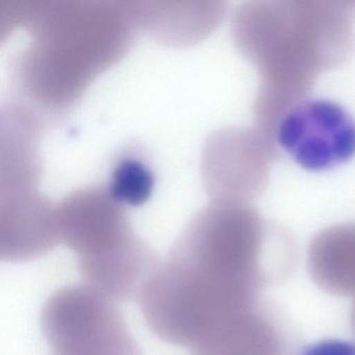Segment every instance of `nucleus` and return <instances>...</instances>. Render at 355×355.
<instances>
[{"label":"nucleus","mask_w":355,"mask_h":355,"mask_svg":"<svg viewBox=\"0 0 355 355\" xmlns=\"http://www.w3.org/2000/svg\"><path fill=\"white\" fill-rule=\"evenodd\" d=\"M234 17V43L261 76L255 115L268 132L352 53L355 3H251Z\"/></svg>","instance_id":"nucleus-1"},{"label":"nucleus","mask_w":355,"mask_h":355,"mask_svg":"<svg viewBox=\"0 0 355 355\" xmlns=\"http://www.w3.org/2000/svg\"><path fill=\"white\" fill-rule=\"evenodd\" d=\"M279 146L309 171L334 169L355 155V119L329 99L303 98L276 124Z\"/></svg>","instance_id":"nucleus-2"},{"label":"nucleus","mask_w":355,"mask_h":355,"mask_svg":"<svg viewBox=\"0 0 355 355\" xmlns=\"http://www.w3.org/2000/svg\"><path fill=\"white\" fill-rule=\"evenodd\" d=\"M273 136L265 130H228L207 142L205 184L213 196H257L274 159Z\"/></svg>","instance_id":"nucleus-3"},{"label":"nucleus","mask_w":355,"mask_h":355,"mask_svg":"<svg viewBox=\"0 0 355 355\" xmlns=\"http://www.w3.org/2000/svg\"><path fill=\"white\" fill-rule=\"evenodd\" d=\"M153 184V174L144 162L124 157L116 164L107 191L116 203L139 205L148 199Z\"/></svg>","instance_id":"nucleus-4"},{"label":"nucleus","mask_w":355,"mask_h":355,"mask_svg":"<svg viewBox=\"0 0 355 355\" xmlns=\"http://www.w3.org/2000/svg\"><path fill=\"white\" fill-rule=\"evenodd\" d=\"M302 355H355V345L340 340H326L309 347Z\"/></svg>","instance_id":"nucleus-5"}]
</instances>
